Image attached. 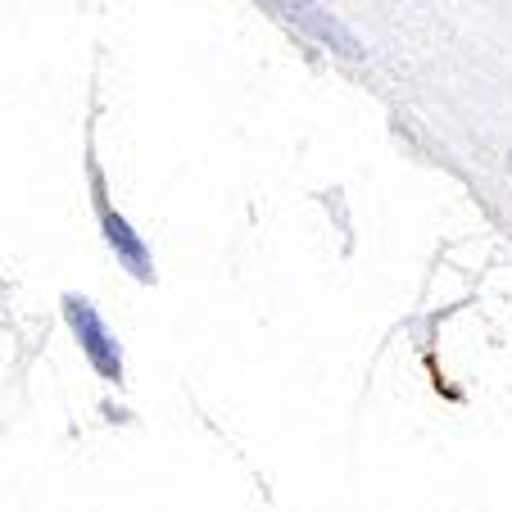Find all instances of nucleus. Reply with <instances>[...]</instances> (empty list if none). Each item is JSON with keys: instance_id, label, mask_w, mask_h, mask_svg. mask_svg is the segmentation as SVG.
Returning a JSON list of instances; mask_svg holds the SVG:
<instances>
[{"instance_id": "f257e3e1", "label": "nucleus", "mask_w": 512, "mask_h": 512, "mask_svg": "<svg viewBox=\"0 0 512 512\" xmlns=\"http://www.w3.org/2000/svg\"><path fill=\"white\" fill-rule=\"evenodd\" d=\"M263 10H272L281 23H290V28H300L309 41H318V46L336 50V55L345 59H363L368 50H363V41L354 37V32L345 28V23L336 19V14H327L318 5V0H259Z\"/></svg>"}, {"instance_id": "7ed1b4c3", "label": "nucleus", "mask_w": 512, "mask_h": 512, "mask_svg": "<svg viewBox=\"0 0 512 512\" xmlns=\"http://www.w3.org/2000/svg\"><path fill=\"white\" fill-rule=\"evenodd\" d=\"M91 191H96V213H100V236L109 241V250L118 254V263H123L132 277L141 281H155V268H150V250H145V241L136 236V227L127 223L123 213L109 204L105 195V177H100V164H91Z\"/></svg>"}, {"instance_id": "20e7f679", "label": "nucleus", "mask_w": 512, "mask_h": 512, "mask_svg": "<svg viewBox=\"0 0 512 512\" xmlns=\"http://www.w3.org/2000/svg\"><path fill=\"white\" fill-rule=\"evenodd\" d=\"M508 173H512V155H508Z\"/></svg>"}, {"instance_id": "f03ea898", "label": "nucleus", "mask_w": 512, "mask_h": 512, "mask_svg": "<svg viewBox=\"0 0 512 512\" xmlns=\"http://www.w3.org/2000/svg\"><path fill=\"white\" fill-rule=\"evenodd\" d=\"M64 318L73 327V336H78L82 354L91 358V368L105 381H123V349H118L114 331L105 327V318L96 313V304L87 295H64Z\"/></svg>"}]
</instances>
